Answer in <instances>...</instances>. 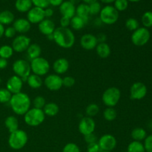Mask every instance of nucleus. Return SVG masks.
<instances>
[{
  "instance_id": "nucleus-1",
  "label": "nucleus",
  "mask_w": 152,
  "mask_h": 152,
  "mask_svg": "<svg viewBox=\"0 0 152 152\" xmlns=\"http://www.w3.org/2000/svg\"><path fill=\"white\" fill-rule=\"evenodd\" d=\"M9 104L15 114L24 116L31 108V99L26 93L22 91L12 94Z\"/></svg>"
},
{
  "instance_id": "nucleus-2",
  "label": "nucleus",
  "mask_w": 152,
  "mask_h": 152,
  "mask_svg": "<svg viewBox=\"0 0 152 152\" xmlns=\"http://www.w3.org/2000/svg\"><path fill=\"white\" fill-rule=\"evenodd\" d=\"M53 41L59 47L64 49H69L75 44L76 37L72 30L69 28H56L53 34Z\"/></svg>"
},
{
  "instance_id": "nucleus-3",
  "label": "nucleus",
  "mask_w": 152,
  "mask_h": 152,
  "mask_svg": "<svg viewBox=\"0 0 152 152\" xmlns=\"http://www.w3.org/2000/svg\"><path fill=\"white\" fill-rule=\"evenodd\" d=\"M28 141V134L22 129L10 133L8 137V145L12 149L20 150L26 145Z\"/></svg>"
},
{
  "instance_id": "nucleus-4",
  "label": "nucleus",
  "mask_w": 152,
  "mask_h": 152,
  "mask_svg": "<svg viewBox=\"0 0 152 152\" xmlns=\"http://www.w3.org/2000/svg\"><path fill=\"white\" fill-rule=\"evenodd\" d=\"M45 114L42 109L32 108L28 110L24 115V121L25 124L31 127H37L43 123L45 120Z\"/></svg>"
},
{
  "instance_id": "nucleus-5",
  "label": "nucleus",
  "mask_w": 152,
  "mask_h": 152,
  "mask_svg": "<svg viewBox=\"0 0 152 152\" xmlns=\"http://www.w3.org/2000/svg\"><path fill=\"white\" fill-rule=\"evenodd\" d=\"M121 98V91L117 87H109L105 89L102 95V101L106 107L114 108Z\"/></svg>"
},
{
  "instance_id": "nucleus-6",
  "label": "nucleus",
  "mask_w": 152,
  "mask_h": 152,
  "mask_svg": "<svg viewBox=\"0 0 152 152\" xmlns=\"http://www.w3.org/2000/svg\"><path fill=\"white\" fill-rule=\"evenodd\" d=\"M119 12L115 9V7L111 4L105 5L102 7L99 13V19L102 24L107 25H111L115 24L119 19Z\"/></svg>"
},
{
  "instance_id": "nucleus-7",
  "label": "nucleus",
  "mask_w": 152,
  "mask_h": 152,
  "mask_svg": "<svg viewBox=\"0 0 152 152\" xmlns=\"http://www.w3.org/2000/svg\"><path fill=\"white\" fill-rule=\"evenodd\" d=\"M12 69L15 75L18 76L22 80L23 83H26L27 79L31 74V68L30 62L23 59H19L15 61L12 65Z\"/></svg>"
},
{
  "instance_id": "nucleus-8",
  "label": "nucleus",
  "mask_w": 152,
  "mask_h": 152,
  "mask_svg": "<svg viewBox=\"0 0 152 152\" xmlns=\"http://www.w3.org/2000/svg\"><path fill=\"white\" fill-rule=\"evenodd\" d=\"M30 65L31 72L39 77L45 76L50 69V65L48 61L42 56L32 59L30 62Z\"/></svg>"
},
{
  "instance_id": "nucleus-9",
  "label": "nucleus",
  "mask_w": 152,
  "mask_h": 152,
  "mask_svg": "<svg viewBox=\"0 0 152 152\" xmlns=\"http://www.w3.org/2000/svg\"><path fill=\"white\" fill-rule=\"evenodd\" d=\"M150 37H151V34L148 28L142 27L132 33L131 39L135 46L142 47L148 42Z\"/></svg>"
},
{
  "instance_id": "nucleus-10",
  "label": "nucleus",
  "mask_w": 152,
  "mask_h": 152,
  "mask_svg": "<svg viewBox=\"0 0 152 152\" xmlns=\"http://www.w3.org/2000/svg\"><path fill=\"white\" fill-rule=\"evenodd\" d=\"M31 39L30 37H27L26 35L21 34L14 37L12 41L11 47L13 48V51L16 53H22L26 51L27 49L31 44Z\"/></svg>"
},
{
  "instance_id": "nucleus-11",
  "label": "nucleus",
  "mask_w": 152,
  "mask_h": 152,
  "mask_svg": "<svg viewBox=\"0 0 152 152\" xmlns=\"http://www.w3.org/2000/svg\"><path fill=\"white\" fill-rule=\"evenodd\" d=\"M97 142L102 151H112L117 145V139L111 134H105L101 136Z\"/></svg>"
},
{
  "instance_id": "nucleus-12",
  "label": "nucleus",
  "mask_w": 152,
  "mask_h": 152,
  "mask_svg": "<svg viewBox=\"0 0 152 152\" xmlns=\"http://www.w3.org/2000/svg\"><path fill=\"white\" fill-rule=\"evenodd\" d=\"M45 87L51 91H57L62 88V78L56 74H49L46 76L43 81Z\"/></svg>"
},
{
  "instance_id": "nucleus-13",
  "label": "nucleus",
  "mask_w": 152,
  "mask_h": 152,
  "mask_svg": "<svg viewBox=\"0 0 152 152\" xmlns=\"http://www.w3.org/2000/svg\"><path fill=\"white\" fill-rule=\"evenodd\" d=\"M95 129H96V123L92 117L86 116L83 117L79 123L78 130L83 136L94 133Z\"/></svg>"
},
{
  "instance_id": "nucleus-14",
  "label": "nucleus",
  "mask_w": 152,
  "mask_h": 152,
  "mask_svg": "<svg viewBox=\"0 0 152 152\" xmlns=\"http://www.w3.org/2000/svg\"><path fill=\"white\" fill-rule=\"evenodd\" d=\"M147 91H148L147 87L144 83L137 82L131 86L130 91H129L130 98L134 100L142 99L146 96Z\"/></svg>"
},
{
  "instance_id": "nucleus-15",
  "label": "nucleus",
  "mask_w": 152,
  "mask_h": 152,
  "mask_svg": "<svg viewBox=\"0 0 152 152\" xmlns=\"http://www.w3.org/2000/svg\"><path fill=\"white\" fill-rule=\"evenodd\" d=\"M23 84V81L20 77L16 75H13L7 80L6 83V88L12 94H15L22 92Z\"/></svg>"
},
{
  "instance_id": "nucleus-16",
  "label": "nucleus",
  "mask_w": 152,
  "mask_h": 152,
  "mask_svg": "<svg viewBox=\"0 0 152 152\" xmlns=\"http://www.w3.org/2000/svg\"><path fill=\"white\" fill-rule=\"evenodd\" d=\"M45 19V17L44 9L38 7H33L27 13V19L31 24H37L42 22Z\"/></svg>"
},
{
  "instance_id": "nucleus-17",
  "label": "nucleus",
  "mask_w": 152,
  "mask_h": 152,
  "mask_svg": "<svg viewBox=\"0 0 152 152\" xmlns=\"http://www.w3.org/2000/svg\"><path fill=\"white\" fill-rule=\"evenodd\" d=\"M80 45L86 50H91L96 48L98 45L97 39L96 36L92 34H86L80 38Z\"/></svg>"
},
{
  "instance_id": "nucleus-18",
  "label": "nucleus",
  "mask_w": 152,
  "mask_h": 152,
  "mask_svg": "<svg viewBox=\"0 0 152 152\" xmlns=\"http://www.w3.org/2000/svg\"><path fill=\"white\" fill-rule=\"evenodd\" d=\"M69 68V61L63 57L56 59L53 63V70L56 73V74H58L59 76L65 74L68 71Z\"/></svg>"
},
{
  "instance_id": "nucleus-19",
  "label": "nucleus",
  "mask_w": 152,
  "mask_h": 152,
  "mask_svg": "<svg viewBox=\"0 0 152 152\" xmlns=\"http://www.w3.org/2000/svg\"><path fill=\"white\" fill-rule=\"evenodd\" d=\"M13 27L16 30V33L21 34H25L30 31L31 28V24L29 21L25 18H19L14 20L13 23Z\"/></svg>"
},
{
  "instance_id": "nucleus-20",
  "label": "nucleus",
  "mask_w": 152,
  "mask_h": 152,
  "mask_svg": "<svg viewBox=\"0 0 152 152\" xmlns=\"http://www.w3.org/2000/svg\"><path fill=\"white\" fill-rule=\"evenodd\" d=\"M38 29L41 34L47 37L53 34L56 29V26L54 22L50 19H45L38 24Z\"/></svg>"
},
{
  "instance_id": "nucleus-21",
  "label": "nucleus",
  "mask_w": 152,
  "mask_h": 152,
  "mask_svg": "<svg viewBox=\"0 0 152 152\" xmlns=\"http://www.w3.org/2000/svg\"><path fill=\"white\" fill-rule=\"evenodd\" d=\"M59 9L62 16L71 19L76 15V6L69 1H64Z\"/></svg>"
},
{
  "instance_id": "nucleus-22",
  "label": "nucleus",
  "mask_w": 152,
  "mask_h": 152,
  "mask_svg": "<svg viewBox=\"0 0 152 152\" xmlns=\"http://www.w3.org/2000/svg\"><path fill=\"white\" fill-rule=\"evenodd\" d=\"M96 53L101 59H106L111 55V49L109 45L106 42L98 43L96 47Z\"/></svg>"
},
{
  "instance_id": "nucleus-23",
  "label": "nucleus",
  "mask_w": 152,
  "mask_h": 152,
  "mask_svg": "<svg viewBox=\"0 0 152 152\" xmlns=\"http://www.w3.org/2000/svg\"><path fill=\"white\" fill-rule=\"evenodd\" d=\"M4 124L10 134L19 129V120L15 116L10 115L6 117Z\"/></svg>"
},
{
  "instance_id": "nucleus-24",
  "label": "nucleus",
  "mask_w": 152,
  "mask_h": 152,
  "mask_svg": "<svg viewBox=\"0 0 152 152\" xmlns=\"http://www.w3.org/2000/svg\"><path fill=\"white\" fill-rule=\"evenodd\" d=\"M33 7L31 0H16L15 8L19 13H28Z\"/></svg>"
},
{
  "instance_id": "nucleus-25",
  "label": "nucleus",
  "mask_w": 152,
  "mask_h": 152,
  "mask_svg": "<svg viewBox=\"0 0 152 152\" xmlns=\"http://www.w3.org/2000/svg\"><path fill=\"white\" fill-rule=\"evenodd\" d=\"M27 84L33 89H38L43 85V80L41 77L36 74H31L27 79Z\"/></svg>"
},
{
  "instance_id": "nucleus-26",
  "label": "nucleus",
  "mask_w": 152,
  "mask_h": 152,
  "mask_svg": "<svg viewBox=\"0 0 152 152\" xmlns=\"http://www.w3.org/2000/svg\"><path fill=\"white\" fill-rule=\"evenodd\" d=\"M26 52L27 55H28V57L31 59V60L36 59V58H38L39 57V56H41V46L39 44H37V43H33V44L30 45L28 48L27 49Z\"/></svg>"
},
{
  "instance_id": "nucleus-27",
  "label": "nucleus",
  "mask_w": 152,
  "mask_h": 152,
  "mask_svg": "<svg viewBox=\"0 0 152 152\" xmlns=\"http://www.w3.org/2000/svg\"><path fill=\"white\" fill-rule=\"evenodd\" d=\"M43 112L48 117H55L57 115L59 111V105L55 102H48L46 103L43 108Z\"/></svg>"
},
{
  "instance_id": "nucleus-28",
  "label": "nucleus",
  "mask_w": 152,
  "mask_h": 152,
  "mask_svg": "<svg viewBox=\"0 0 152 152\" xmlns=\"http://www.w3.org/2000/svg\"><path fill=\"white\" fill-rule=\"evenodd\" d=\"M15 20L14 14L10 10H3L0 12V23L3 25H9L13 23Z\"/></svg>"
},
{
  "instance_id": "nucleus-29",
  "label": "nucleus",
  "mask_w": 152,
  "mask_h": 152,
  "mask_svg": "<svg viewBox=\"0 0 152 152\" xmlns=\"http://www.w3.org/2000/svg\"><path fill=\"white\" fill-rule=\"evenodd\" d=\"M88 22V20H86V19L75 15L74 17L71 19V25H70V26L74 31H80L86 26Z\"/></svg>"
},
{
  "instance_id": "nucleus-30",
  "label": "nucleus",
  "mask_w": 152,
  "mask_h": 152,
  "mask_svg": "<svg viewBox=\"0 0 152 152\" xmlns=\"http://www.w3.org/2000/svg\"><path fill=\"white\" fill-rule=\"evenodd\" d=\"M76 15L88 21L89 16H90L88 4H86L85 3L79 4L77 7H76Z\"/></svg>"
},
{
  "instance_id": "nucleus-31",
  "label": "nucleus",
  "mask_w": 152,
  "mask_h": 152,
  "mask_svg": "<svg viewBox=\"0 0 152 152\" xmlns=\"http://www.w3.org/2000/svg\"><path fill=\"white\" fill-rule=\"evenodd\" d=\"M132 138L134 141H138V142H141V141L144 140L145 137H147V133L145 130L142 128H135L132 130V134H131Z\"/></svg>"
},
{
  "instance_id": "nucleus-32",
  "label": "nucleus",
  "mask_w": 152,
  "mask_h": 152,
  "mask_svg": "<svg viewBox=\"0 0 152 152\" xmlns=\"http://www.w3.org/2000/svg\"><path fill=\"white\" fill-rule=\"evenodd\" d=\"M13 49L11 45H3L0 47V57L3 59H8L13 55Z\"/></svg>"
},
{
  "instance_id": "nucleus-33",
  "label": "nucleus",
  "mask_w": 152,
  "mask_h": 152,
  "mask_svg": "<svg viewBox=\"0 0 152 152\" xmlns=\"http://www.w3.org/2000/svg\"><path fill=\"white\" fill-rule=\"evenodd\" d=\"M103 115V118L105 119L106 121L111 122L116 120L117 117V110L114 108H110V107H107L102 113Z\"/></svg>"
},
{
  "instance_id": "nucleus-34",
  "label": "nucleus",
  "mask_w": 152,
  "mask_h": 152,
  "mask_svg": "<svg viewBox=\"0 0 152 152\" xmlns=\"http://www.w3.org/2000/svg\"><path fill=\"white\" fill-rule=\"evenodd\" d=\"M126 152H145V150L142 142L133 140L128 145Z\"/></svg>"
},
{
  "instance_id": "nucleus-35",
  "label": "nucleus",
  "mask_w": 152,
  "mask_h": 152,
  "mask_svg": "<svg viewBox=\"0 0 152 152\" xmlns=\"http://www.w3.org/2000/svg\"><path fill=\"white\" fill-rule=\"evenodd\" d=\"M99 112V107L96 103H91L86 108V114L87 117H92L96 115Z\"/></svg>"
},
{
  "instance_id": "nucleus-36",
  "label": "nucleus",
  "mask_w": 152,
  "mask_h": 152,
  "mask_svg": "<svg viewBox=\"0 0 152 152\" xmlns=\"http://www.w3.org/2000/svg\"><path fill=\"white\" fill-rule=\"evenodd\" d=\"M12 94L4 88H0V103L5 104L9 103L10 99H11Z\"/></svg>"
},
{
  "instance_id": "nucleus-37",
  "label": "nucleus",
  "mask_w": 152,
  "mask_h": 152,
  "mask_svg": "<svg viewBox=\"0 0 152 152\" xmlns=\"http://www.w3.org/2000/svg\"><path fill=\"white\" fill-rule=\"evenodd\" d=\"M141 22L144 28H151L152 27V11H146L143 13L141 18Z\"/></svg>"
},
{
  "instance_id": "nucleus-38",
  "label": "nucleus",
  "mask_w": 152,
  "mask_h": 152,
  "mask_svg": "<svg viewBox=\"0 0 152 152\" xmlns=\"http://www.w3.org/2000/svg\"><path fill=\"white\" fill-rule=\"evenodd\" d=\"M126 28L129 31L134 32V31H136L137 29L140 28L139 22L134 18H129L126 21Z\"/></svg>"
},
{
  "instance_id": "nucleus-39",
  "label": "nucleus",
  "mask_w": 152,
  "mask_h": 152,
  "mask_svg": "<svg viewBox=\"0 0 152 152\" xmlns=\"http://www.w3.org/2000/svg\"><path fill=\"white\" fill-rule=\"evenodd\" d=\"M114 7L118 12L125 11L129 7L128 0H115L114 2Z\"/></svg>"
},
{
  "instance_id": "nucleus-40",
  "label": "nucleus",
  "mask_w": 152,
  "mask_h": 152,
  "mask_svg": "<svg viewBox=\"0 0 152 152\" xmlns=\"http://www.w3.org/2000/svg\"><path fill=\"white\" fill-rule=\"evenodd\" d=\"M31 103L34 105V108H39V109H43V108H44V106L46 104V100L43 96H37L33 99V102Z\"/></svg>"
},
{
  "instance_id": "nucleus-41",
  "label": "nucleus",
  "mask_w": 152,
  "mask_h": 152,
  "mask_svg": "<svg viewBox=\"0 0 152 152\" xmlns=\"http://www.w3.org/2000/svg\"><path fill=\"white\" fill-rule=\"evenodd\" d=\"M89 12H90V15H93V16H96V15L99 14L101 11V4L99 1H95V2L91 3L89 4Z\"/></svg>"
},
{
  "instance_id": "nucleus-42",
  "label": "nucleus",
  "mask_w": 152,
  "mask_h": 152,
  "mask_svg": "<svg viewBox=\"0 0 152 152\" xmlns=\"http://www.w3.org/2000/svg\"><path fill=\"white\" fill-rule=\"evenodd\" d=\"M62 152H80V147L76 143L69 142L64 146Z\"/></svg>"
},
{
  "instance_id": "nucleus-43",
  "label": "nucleus",
  "mask_w": 152,
  "mask_h": 152,
  "mask_svg": "<svg viewBox=\"0 0 152 152\" xmlns=\"http://www.w3.org/2000/svg\"><path fill=\"white\" fill-rule=\"evenodd\" d=\"M31 1L34 7H38L42 9L47 8L50 5L49 0H31Z\"/></svg>"
},
{
  "instance_id": "nucleus-44",
  "label": "nucleus",
  "mask_w": 152,
  "mask_h": 152,
  "mask_svg": "<svg viewBox=\"0 0 152 152\" xmlns=\"http://www.w3.org/2000/svg\"><path fill=\"white\" fill-rule=\"evenodd\" d=\"M76 83L75 79L71 76H66L62 78V86L66 88H71L74 86Z\"/></svg>"
},
{
  "instance_id": "nucleus-45",
  "label": "nucleus",
  "mask_w": 152,
  "mask_h": 152,
  "mask_svg": "<svg viewBox=\"0 0 152 152\" xmlns=\"http://www.w3.org/2000/svg\"><path fill=\"white\" fill-rule=\"evenodd\" d=\"M143 145L145 152H152V134L148 135L145 137Z\"/></svg>"
},
{
  "instance_id": "nucleus-46",
  "label": "nucleus",
  "mask_w": 152,
  "mask_h": 152,
  "mask_svg": "<svg viewBox=\"0 0 152 152\" xmlns=\"http://www.w3.org/2000/svg\"><path fill=\"white\" fill-rule=\"evenodd\" d=\"M16 31L13 26H9L4 29V36L7 39H11L16 37Z\"/></svg>"
},
{
  "instance_id": "nucleus-47",
  "label": "nucleus",
  "mask_w": 152,
  "mask_h": 152,
  "mask_svg": "<svg viewBox=\"0 0 152 152\" xmlns=\"http://www.w3.org/2000/svg\"><path fill=\"white\" fill-rule=\"evenodd\" d=\"M100 147L97 142H93V143L88 144L87 145V152H101Z\"/></svg>"
},
{
  "instance_id": "nucleus-48",
  "label": "nucleus",
  "mask_w": 152,
  "mask_h": 152,
  "mask_svg": "<svg viewBox=\"0 0 152 152\" xmlns=\"http://www.w3.org/2000/svg\"><path fill=\"white\" fill-rule=\"evenodd\" d=\"M84 140L87 144H91L93 143V142H97V137H96V136L94 133L84 136Z\"/></svg>"
},
{
  "instance_id": "nucleus-49",
  "label": "nucleus",
  "mask_w": 152,
  "mask_h": 152,
  "mask_svg": "<svg viewBox=\"0 0 152 152\" xmlns=\"http://www.w3.org/2000/svg\"><path fill=\"white\" fill-rule=\"evenodd\" d=\"M59 23H60V27H62V28H68L70 26V25H71V19L65 17V16H62V18L60 19V21H59Z\"/></svg>"
},
{
  "instance_id": "nucleus-50",
  "label": "nucleus",
  "mask_w": 152,
  "mask_h": 152,
  "mask_svg": "<svg viewBox=\"0 0 152 152\" xmlns=\"http://www.w3.org/2000/svg\"><path fill=\"white\" fill-rule=\"evenodd\" d=\"M44 13L45 19H49V18H50L53 15V10L48 7L47 8L44 9Z\"/></svg>"
},
{
  "instance_id": "nucleus-51",
  "label": "nucleus",
  "mask_w": 152,
  "mask_h": 152,
  "mask_svg": "<svg viewBox=\"0 0 152 152\" xmlns=\"http://www.w3.org/2000/svg\"><path fill=\"white\" fill-rule=\"evenodd\" d=\"M63 1L64 0H49L50 5H52L53 7H59Z\"/></svg>"
},
{
  "instance_id": "nucleus-52",
  "label": "nucleus",
  "mask_w": 152,
  "mask_h": 152,
  "mask_svg": "<svg viewBox=\"0 0 152 152\" xmlns=\"http://www.w3.org/2000/svg\"><path fill=\"white\" fill-rule=\"evenodd\" d=\"M7 65H8L7 59L0 57V69H4V68H7Z\"/></svg>"
},
{
  "instance_id": "nucleus-53",
  "label": "nucleus",
  "mask_w": 152,
  "mask_h": 152,
  "mask_svg": "<svg viewBox=\"0 0 152 152\" xmlns=\"http://www.w3.org/2000/svg\"><path fill=\"white\" fill-rule=\"evenodd\" d=\"M97 39L98 43L101 42H105V40H106V35L105 34H98V36L96 37Z\"/></svg>"
},
{
  "instance_id": "nucleus-54",
  "label": "nucleus",
  "mask_w": 152,
  "mask_h": 152,
  "mask_svg": "<svg viewBox=\"0 0 152 152\" xmlns=\"http://www.w3.org/2000/svg\"><path fill=\"white\" fill-rule=\"evenodd\" d=\"M4 29H5V28H4V25H1V24L0 23V39H1L3 36H4Z\"/></svg>"
},
{
  "instance_id": "nucleus-55",
  "label": "nucleus",
  "mask_w": 152,
  "mask_h": 152,
  "mask_svg": "<svg viewBox=\"0 0 152 152\" xmlns=\"http://www.w3.org/2000/svg\"><path fill=\"white\" fill-rule=\"evenodd\" d=\"M102 3H104V4H106L107 5L108 4H111V3H114L115 1V0H99Z\"/></svg>"
},
{
  "instance_id": "nucleus-56",
  "label": "nucleus",
  "mask_w": 152,
  "mask_h": 152,
  "mask_svg": "<svg viewBox=\"0 0 152 152\" xmlns=\"http://www.w3.org/2000/svg\"><path fill=\"white\" fill-rule=\"evenodd\" d=\"M81 1H83V3H85V4H91V3H94L95 2V1H97L98 0H81Z\"/></svg>"
},
{
  "instance_id": "nucleus-57",
  "label": "nucleus",
  "mask_w": 152,
  "mask_h": 152,
  "mask_svg": "<svg viewBox=\"0 0 152 152\" xmlns=\"http://www.w3.org/2000/svg\"><path fill=\"white\" fill-rule=\"evenodd\" d=\"M68 1H71L72 4H74V5L76 6V4H80V1H81V0H68Z\"/></svg>"
},
{
  "instance_id": "nucleus-58",
  "label": "nucleus",
  "mask_w": 152,
  "mask_h": 152,
  "mask_svg": "<svg viewBox=\"0 0 152 152\" xmlns=\"http://www.w3.org/2000/svg\"><path fill=\"white\" fill-rule=\"evenodd\" d=\"M47 38L48 39L50 40V41H52V40H53V34H50V35L47 36Z\"/></svg>"
},
{
  "instance_id": "nucleus-59",
  "label": "nucleus",
  "mask_w": 152,
  "mask_h": 152,
  "mask_svg": "<svg viewBox=\"0 0 152 152\" xmlns=\"http://www.w3.org/2000/svg\"><path fill=\"white\" fill-rule=\"evenodd\" d=\"M129 1V2L130 1V2H138V1H141V0H128Z\"/></svg>"
},
{
  "instance_id": "nucleus-60",
  "label": "nucleus",
  "mask_w": 152,
  "mask_h": 152,
  "mask_svg": "<svg viewBox=\"0 0 152 152\" xmlns=\"http://www.w3.org/2000/svg\"><path fill=\"white\" fill-rule=\"evenodd\" d=\"M1 82H2V80H1V77H0V85L1 84Z\"/></svg>"
},
{
  "instance_id": "nucleus-61",
  "label": "nucleus",
  "mask_w": 152,
  "mask_h": 152,
  "mask_svg": "<svg viewBox=\"0 0 152 152\" xmlns=\"http://www.w3.org/2000/svg\"><path fill=\"white\" fill-rule=\"evenodd\" d=\"M101 152H112V151H101Z\"/></svg>"
},
{
  "instance_id": "nucleus-62",
  "label": "nucleus",
  "mask_w": 152,
  "mask_h": 152,
  "mask_svg": "<svg viewBox=\"0 0 152 152\" xmlns=\"http://www.w3.org/2000/svg\"></svg>"
}]
</instances>
